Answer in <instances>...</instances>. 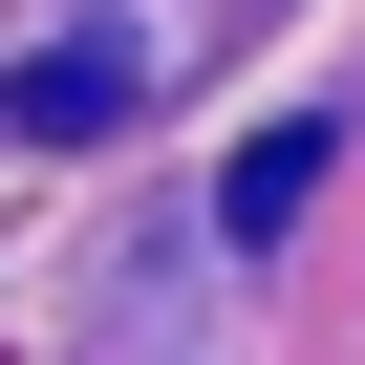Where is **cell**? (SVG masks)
<instances>
[{
  "instance_id": "cell-1",
  "label": "cell",
  "mask_w": 365,
  "mask_h": 365,
  "mask_svg": "<svg viewBox=\"0 0 365 365\" xmlns=\"http://www.w3.org/2000/svg\"><path fill=\"white\" fill-rule=\"evenodd\" d=\"M129 86H150V43H129V22H86V43H43L0 108H22V150H86V129H129Z\"/></svg>"
},
{
  "instance_id": "cell-2",
  "label": "cell",
  "mask_w": 365,
  "mask_h": 365,
  "mask_svg": "<svg viewBox=\"0 0 365 365\" xmlns=\"http://www.w3.org/2000/svg\"><path fill=\"white\" fill-rule=\"evenodd\" d=\"M301 194H322V108H301V129H258V150H237V194H215V215H237V237H301Z\"/></svg>"
}]
</instances>
